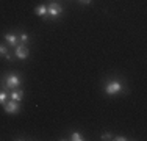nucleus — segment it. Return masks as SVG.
<instances>
[{
  "label": "nucleus",
  "instance_id": "nucleus-1",
  "mask_svg": "<svg viewBox=\"0 0 147 141\" xmlns=\"http://www.w3.org/2000/svg\"><path fill=\"white\" fill-rule=\"evenodd\" d=\"M20 77L16 75V74H8V75L5 77V80H3V85H5V88H8V89H13V88H19L20 86Z\"/></svg>",
  "mask_w": 147,
  "mask_h": 141
},
{
  "label": "nucleus",
  "instance_id": "nucleus-2",
  "mask_svg": "<svg viewBox=\"0 0 147 141\" xmlns=\"http://www.w3.org/2000/svg\"><path fill=\"white\" fill-rule=\"evenodd\" d=\"M122 91V85L119 82H108L105 85V93L110 94V96H113V94H117Z\"/></svg>",
  "mask_w": 147,
  "mask_h": 141
},
{
  "label": "nucleus",
  "instance_id": "nucleus-3",
  "mask_svg": "<svg viewBox=\"0 0 147 141\" xmlns=\"http://www.w3.org/2000/svg\"><path fill=\"white\" fill-rule=\"evenodd\" d=\"M61 13H63V8H61V5H58V3H50V5L47 6V14L52 17V19H57Z\"/></svg>",
  "mask_w": 147,
  "mask_h": 141
},
{
  "label": "nucleus",
  "instance_id": "nucleus-4",
  "mask_svg": "<svg viewBox=\"0 0 147 141\" xmlns=\"http://www.w3.org/2000/svg\"><path fill=\"white\" fill-rule=\"evenodd\" d=\"M3 108L8 115H16L19 111V102H14V100H9V102H5L3 104Z\"/></svg>",
  "mask_w": 147,
  "mask_h": 141
},
{
  "label": "nucleus",
  "instance_id": "nucleus-5",
  "mask_svg": "<svg viewBox=\"0 0 147 141\" xmlns=\"http://www.w3.org/2000/svg\"><path fill=\"white\" fill-rule=\"evenodd\" d=\"M28 55H30V50L25 47V45H17V49H16V56H17V58L25 60Z\"/></svg>",
  "mask_w": 147,
  "mask_h": 141
},
{
  "label": "nucleus",
  "instance_id": "nucleus-6",
  "mask_svg": "<svg viewBox=\"0 0 147 141\" xmlns=\"http://www.w3.org/2000/svg\"><path fill=\"white\" fill-rule=\"evenodd\" d=\"M9 97H11V100H14V102H20V100H22V97H24V91L22 89H14Z\"/></svg>",
  "mask_w": 147,
  "mask_h": 141
},
{
  "label": "nucleus",
  "instance_id": "nucleus-7",
  "mask_svg": "<svg viewBox=\"0 0 147 141\" xmlns=\"http://www.w3.org/2000/svg\"><path fill=\"white\" fill-rule=\"evenodd\" d=\"M5 39L8 44H11V45H17V36L16 35H13V33H6L5 35Z\"/></svg>",
  "mask_w": 147,
  "mask_h": 141
},
{
  "label": "nucleus",
  "instance_id": "nucleus-8",
  "mask_svg": "<svg viewBox=\"0 0 147 141\" xmlns=\"http://www.w3.org/2000/svg\"><path fill=\"white\" fill-rule=\"evenodd\" d=\"M34 13H36L38 16H41V17H45L47 16V6H44V5L36 6V8H34Z\"/></svg>",
  "mask_w": 147,
  "mask_h": 141
},
{
  "label": "nucleus",
  "instance_id": "nucleus-9",
  "mask_svg": "<svg viewBox=\"0 0 147 141\" xmlns=\"http://www.w3.org/2000/svg\"><path fill=\"white\" fill-rule=\"evenodd\" d=\"M71 140L72 141H82L83 140V136L80 135V133H77V132H74L72 135H71Z\"/></svg>",
  "mask_w": 147,
  "mask_h": 141
},
{
  "label": "nucleus",
  "instance_id": "nucleus-10",
  "mask_svg": "<svg viewBox=\"0 0 147 141\" xmlns=\"http://www.w3.org/2000/svg\"><path fill=\"white\" fill-rule=\"evenodd\" d=\"M6 102V94L3 91H0V105H3Z\"/></svg>",
  "mask_w": 147,
  "mask_h": 141
},
{
  "label": "nucleus",
  "instance_id": "nucleus-11",
  "mask_svg": "<svg viewBox=\"0 0 147 141\" xmlns=\"http://www.w3.org/2000/svg\"><path fill=\"white\" fill-rule=\"evenodd\" d=\"M6 54H8V49L5 45H0V56H5Z\"/></svg>",
  "mask_w": 147,
  "mask_h": 141
},
{
  "label": "nucleus",
  "instance_id": "nucleus-12",
  "mask_svg": "<svg viewBox=\"0 0 147 141\" xmlns=\"http://www.w3.org/2000/svg\"><path fill=\"white\" fill-rule=\"evenodd\" d=\"M20 41H22L24 44H27V41H28V35H27V33H22V35H20Z\"/></svg>",
  "mask_w": 147,
  "mask_h": 141
},
{
  "label": "nucleus",
  "instance_id": "nucleus-13",
  "mask_svg": "<svg viewBox=\"0 0 147 141\" xmlns=\"http://www.w3.org/2000/svg\"><path fill=\"white\" fill-rule=\"evenodd\" d=\"M102 140H105V141H107V140H111V135H110V133H103V135H102Z\"/></svg>",
  "mask_w": 147,
  "mask_h": 141
},
{
  "label": "nucleus",
  "instance_id": "nucleus-14",
  "mask_svg": "<svg viewBox=\"0 0 147 141\" xmlns=\"http://www.w3.org/2000/svg\"><path fill=\"white\" fill-rule=\"evenodd\" d=\"M116 140H117V141H125L127 138H125V136H122V135H121V136H116Z\"/></svg>",
  "mask_w": 147,
  "mask_h": 141
},
{
  "label": "nucleus",
  "instance_id": "nucleus-15",
  "mask_svg": "<svg viewBox=\"0 0 147 141\" xmlns=\"http://www.w3.org/2000/svg\"><path fill=\"white\" fill-rule=\"evenodd\" d=\"M80 2H82L83 5H88V3H91V0H80Z\"/></svg>",
  "mask_w": 147,
  "mask_h": 141
},
{
  "label": "nucleus",
  "instance_id": "nucleus-16",
  "mask_svg": "<svg viewBox=\"0 0 147 141\" xmlns=\"http://www.w3.org/2000/svg\"><path fill=\"white\" fill-rule=\"evenodd\" d=\"M5 58H6V60H11V58H13V56H11V54H9V52H8V54H6V55H5Z\"/></svg>",
  "mask_w": 147,
  "mask_h": 141
}]
</instances>
